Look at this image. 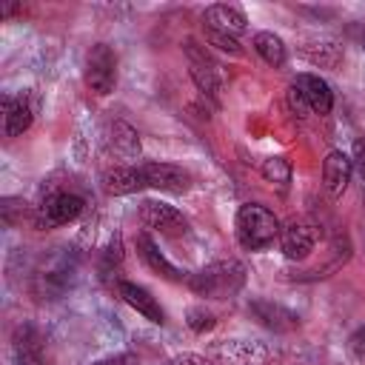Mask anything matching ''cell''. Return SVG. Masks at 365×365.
I'll return each instance as SVG.
<instances>
[{"label":"cell","mask_w":365,"mask_h":365,"mask_svg":"<svg viewBox=\"0 0 365 365\" xmlns=\"http://www.w3.org/2000/svg\"><path fill=\"white\" fill-rule=\"evenodd\" d=\"M245 285V265L240 259H217L188 277V288L205 299H228Z\"/></svg>","instance_id":"cell-1"},{"label":"cell","mask_w":365,"mask_h":365,"mask_svg":"<svg viewBox=\"0 0 365 365\" xmlns=\"http://www.w3.org/2000/svg\"><path fill=\"white\" fill-rule=\"evenodd\" d=\"M279 220L271 208L259 202H242L234 217V234L237 242L245 251H265L277 237H279Z\"/></svg>","instance_id":"cell-2"},{"label":"cell","mask_w":365,"mask_h":365,"mask_svg":"<svg viewBox=\"0 0 365 365\" xmlns=\"http://www.w3.org/2000/svg\"><path fill=\"white\" fill-rule=\"evenodd\" d=\"M182 54L188 57V77L191 83L197 86V91L214 106L220 108L222 106V74H220V66L208 57V51L197 43V40H182Z\"/></svg>","instance_id":"cell-3"},{"label":"cell","mask_w":365,"mask_h":365,"mask_svg":"<svg viewBox=\"0 0 365 365\" xmlns=\"http://www.w3.org/2000/svg\"><path fill=\"white\" fill-rule=\"evenodd\" d=\"M86 86L97 97H108L117 86V54L108 43H94L86 54Z\"/></svg>","instance_id":"cell-4"},{"label":"cell","mask_w":365,"mask_h":365,"mask_svg":"<svg viewBox=\"0 0 365 365\" xmlns=\"http://www.w3.org/2000/svg\"><path fill=\"white\" fill-rule=\"evenodd\" d=\"M83 208H86V200H83L80 194L57 191V194H48V197L37 205L31 222H34V228H40V231L60 228V225H66V222H74V220L83 214Z\"/></svg>","instance_id":"cell-5"},{"label":"cell","mask_w":365,"mask_h":365,"mask_svg":"<svg viewBox=\"0 0 365 365\" xmlns=\"http://www.w3.org/2000/svg\"><path fill=\"white\" fill-rule=\"evenodd\" d=\"M140 222L148 231H160L165 237H182L188 234V220L182 217L180 208L163 200H143L140 202Z\"/></svg>","instance_id":"cell-6"},{"label":"cell","mask_w":365,"mask_h":365,"mask_svg":"<svg viewBox=\"0 0 365 365\" xmlns=\"http://www.w3.org/2000/svg\"><path fill=\"white\" fill-rule=\"evenodd\" d=\"M248 314L268 331L274 334H288V331H297L299 328V317L297 311L274 302V299H265V297H254L248 302Z\"/></svg>","instance_id":"cell-7"},{"label":"cell","mask_w":365,"mask_h":365,"mask_svg":"<svg viewBox=\"0 0 365 365\" xmlns=\"http://www.w3.org/2000/svg\"><path fill=\"white\" fill-rule=\"evenodd\" d=\"M114 291H117V297L128 305V308H134L140 317H145L148 322H154V325H163L165 322V311H163V305L157 302V297L148 291V288H143V285H137V282H131V279H117L114 282Z\"/></svg>","instance_id":"cell-8"},{"label":"cell","mask_w":365,"mask_h":365,"mask_svg":"<svg viewBox=\"0 0 365 365\" xmlns=\"http://www.w3.org/2000/svg\"><path fill=\"white\" fill-rule=\"evenodd\" d=\"M291 88L302 97V103L308 106L311 114H319V117L331 114V108H334V91H331V86L319 74H308V71L305 74H297L294 83H291Z\"/></svg>","instance_id":"cell-9"},{"label":"cell","mask_w":365,"mask_h":365,"mask_svg":"<svg viewBox=\"0 0 365 365\" xmlns=\"http://www.w3.org/2000/svg\"><path fill=\"white\" fill-rule=\"evenodd\" d=\"M145 185L168 194H185L191 188V174L174 163H143Z\"/></svg>","instance_id":"cell-10"},{"label":"cell","mask_w":365,"mask_h":365,"mask_svg":"<svg viewBox=\"0 0 365 365\" xmlns=\"http://www.w3.org/2000/svg\"><path fill=\"white\" fill-rule=\"evenodd\" d=\"M351 177H354V160L345 151H328V157L322 160V185L331 200H342V194L351 185Z\"/></svg>","instance_id":"cell-11"},{"label":"cell","mask_w":365,"mask_h":365,"mask_svg":"<svg viewBox=\"0 0 365 365\" xmlns=\"http://www.w3.org/2000/svg\"><path fill=\"white\" fill-rule=\"evenodd\" d=\"M134 245H137V254L143 257V262H145L154 274H160V277L168 279V282H188V274H185L182 268H177V265L157 248V242L151 240L148 231H140L137 240H134Z\"/></svg>","instance_id":"cell-12"},{"label":"cell","mask_w":365,"mask_h":365,"mask_svg":"<svg viewBox=\"0 0 365 365\" xmlns=\"http://www.w3.org/2000/svg\"><path fill=\"white\" fill-rule=\"evenodd\" d=\"M100 185L108 197H125V194H137L145 185V174H143V163L137 165H117V168H108L103 177H100Z\"/></svg>","instance_id":"cell-13"},{"label":"cell","mask_w":365,"mask_h":365,"mask_svg":"<svg viewBox=\"0 0 365 365\" xmlns=\"http://www.w3.org/2000/svg\"><path fill=\"white\" fill-rule=\"evenodd\" d=\"M202 26L205 29H214V31H222V34H231V37H240L245 29H248V17L240 6H231V3H214L202 11Z\"/></svg>","instance_id":"cell-14"},{"label":"cell","mask_w":365,"mask_h":365,"mask_svg":"<svg viewBox=\"0 0 365 365\" xmlns=\"http://www.w3.org/2000/svg\"><path fill=\"white\" fill-rule=\"evenodd\" d=\"M31 123H34V103L29 100L26 91L17 97H3V131L9 140L29 131Z\"/></svg>","instance_id":"cell-15"},{"label":"cell","mask_w":365,"mask_h":365,"mask_svg":"<svg viewBox=\"0 0 365 365\" xmlns=\"http://www.w3.org/2000/svg\"><path fill=\"white\" fill-rule=\"evenodd\" d=\"M317 245V237L311 231V225L299 222V220H291L282 231H279V248L285 254V259H308L311 251Z\"/></svg>","instance_id":"cell-16"},{"label":"cell","mask_w":365,"mask_h":365,"mask_svg":"<svg viewBox=\"0 0 365 365\" xmlns=\"http://www.w3.org/2000/svg\"><path fill=\"white\" fill-rule=\"evenodd\" d=\"M299 54L311 63V66H319V68H336L345 57V48L336 37H311L299 46Z\"/></svg>","instance_id":"cell-17"},{"label":"cell","mask_w":365,"mask_h":365,"mask_svg":"<svg viewBox=\"0 0 365 365\" xmlns=\"http://www.w3.org/2000/svg\"><path fill=\"white\" fill-rule=\"evenodd\" d=\"M14 354H17L20 365H43L46 342H43V334L31 322L17 325V331H14Z\"/></svg>","instance_id":"cell-18"},{"label":"cell","mask_w":365,"mask_h":365,"mask_svg":"<svg viewBox=\"0 0 365 365\" xmlns=\"http://www.w3.org/2000/svg\"><path fill=\"white\" fill-rule=\"evenodd\" d=\"M108 145L120 160H140L143 145H140V134L131 123L125 120H114L108 125Z\"/></svg>","instance_id":"cell-19"},{"label":"cell","mask_w":365,"mask_h":365,"mask_svg":"<svg viewBox=\"0 0 365 365\" xmlns=\"http://www.w3.org/2000/svg\"><path fill=\"white\" fill-rule=\"evenodd\" d=\"M251 46H254V51L262 57V63H268L271 68H282L285 60H288V46H285L282 37L274 34V31H257L254 40H251Z\"/></svg>","instance_id":"cell-20"},{"label":"cell","mask_w":365,"mask_h":365,"mask_svg":"<svg viewBox=\"0 0 365 365\" xmlns=\"http://www.w3.org/2000/svg\"><path fill=\"white\" fill-rule=\"evenodd\" d=\"M259 171H262V180L271 182V185H277L282 194L291 188V180H294L291 160H285V157H268V160H262Z\"/></svg>","instance_id":"cell-21"},{"label":"cell","mask_w":365,"mask_h":365,"mask_svg":"<svg viewBox=\"0 0 365 365\" xmlns=\"http://www.w3.org/2000/svg\"><path fill=\"white\" fill-rule=\"evenodd\" d=\"M120 265H123V240H120V234H114L111 242H108L106 251H103V259H100V274H103V279L114 277V274L120 271Z\"/></svg>","instance_id":"cell-22"},{"label":"cell","mask_w":365,"mask_h":365,"mask_svg":"<svg viewBox=\"0 0 365 365\" xmlns=\"http://www.w3.org/2000/svg\"><path fill=\"white\" fill-rule=\"evenodd\" d=\"M185 325H188L194 334H205V331H211V328L217 325V317H214L205 305H191V308L185 311Z\"/></svg>","instance_id":"cell-23"},{"label":"cell","mask_w":365,"mask_h":365,"mask_svg":"<svg viewBox=\"0 0 365 365\" xmlns=\"http://www.w3.org/2000/svg\"><path fill=\"white\" fill-rule=\"evenodd\" d=\"M202 31H205V40H208L214 48H220V51H225V54H231V57H242V43H240L237 37L222 34V31H214V29H205V26H202Z\"/></svg>","instance_id":"cell-24"},{"label":"cell","mask_w":365,"mask_h":365,"mask_svg":"<svg viewBox=\"0 0 365 365\" xmlns=\"http://www.w3.org/2000/svg\"><path fill=\"white\" fill-rule=\"evenodd\" d=\"M348 351H351L356 359H365V325H359V328L348 336Z\"/></svg>","instance_id":"cell-25"},{"label":"cell","mask_w":365,"mask_h":365,"mask_svg":"<svg viewBox=\"0 0 365 365\" xmlns=\"http://www.w3.org/2000/svg\"><path fill=\"white\" fill-rule=\"evenodd\" d=\"M91 365H140L134 354H117V356H106V359H97Z\"/></svg>","instance_id":"cell-26"},{"label":"cell","mask_w":365,"mask_h":365,"mask_svg":"<svg viewBox=\"0 0 365 365\" xmlns=\"http://www.w3.org/2000/svg\"><path fill=\"white\" fill-rule=\"evenodd\" d=\"M354 168L362 174V180H365V140H356L354 143Z\"/></svg>","instance_id":"cell-27"},{"label":"cell","mask_w":365,"mask_h":365,"mask_svg":"<svg viewBox=\"0 0 365 365\" xmlns=\"http://www.w3.org/2000/svg\"><path fill=\"white\" fill-rule=\"evenodd\" d=\"M171 365H214V362L200 356V354H180V356L171 359Z\"/></svg>","instance_id":"cell-28"},{"label":"cell","mask_w":365,"mask_h":365,"mask_svg":"<svg viewBox=\"0 0 365 365\" xmlns=\"http://www.w3.org/2000/svg\"><path fill=\"white\" fill-rule=\"evenodd\" d=\"M348 37H351L359 48H365V23H351V26H348Z\"/></svg>","instance_id":"cell-29"}]
</instances>
